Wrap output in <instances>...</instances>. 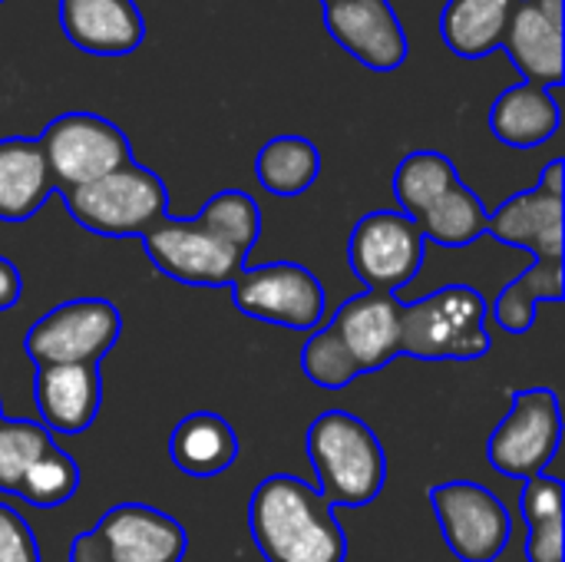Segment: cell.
Returning a JSON list of instances; mask_svg holds the SVG:
<instances>
[{
    "label": "cell",
    "instance_id": "obj_10",
    "mask_svg": "<svg viewBox=\"0 0 565 562\" xmlns=\"http://www.w3.org/2000/svg\"><path fill=\"white\" fill-rule=\"evenodd\" d=\"M348 262L367 291L394 295L417 278L424 265V235L404 212H371L351 232Z\"/></svg>",
    "mask_w": 565,
    "mask_h": 562
},
{
    "label": "cell",
    "instance_id": "obj_31",
    "mask_svg": "<svg viewBox=\"0 0 565 562\" xmlns=\"http://www.w3.org/2000/svg\"><path fill=\"white\" fill-rule=\"evenodd\" d=\"M563 480H556L550 474H540V477H530L526 480V490H523V500H520L526 527H540L546 520L563 517Z\"/></svg>",
    "mask_w": 565,
    "mask_h": 562
},
{
    "label": "cell",
    "instance_id": "obj_23",
    "mask_svg": "<svg viewBox=\"0 0 565 562\" xmlns=\"http://www.w3.org/2000/svg\"><path fill=\"white\" fill-rule=\"evenodd\" d=\"M258 182L271 195H301L321 172V152L305 136H275L262 146L255 162Z\"/></svg>",
    "mask_w": 565,
    "mask_h": 562
},
{
    "label": "cell",
    "instance_id": "obj_12",
    "mask_svg": "<svg viewBox=\"0 0 565 562\" xmlns=\"http://www.w3.org/2000/svg\"><path fill=\"white\" fill-rule=\"evenodd\" d=\"M142 245L162 275L182 285H205V288L232 285L242 275L245 258H248L228 242L205 232L199 222H185L172 215L159 219L142 235Z\"/></svg>",
    "mask_w": 565,
    "mask_h": 562
},
{
    "label": "cell",
    "instance_id": "obj_20",
    "mask_svg": "<svg viewBox=\"0 0 565 562\" xmlns=\"http://www.w3.org/2000/svg\"><path fill=\"white\" fill-rule=\"evenodd\" d=\"M559 86H510L500 93L490 113V129L513 149H533L559 129Z\"/></svg>",
    "mask_w": 565,
    "mask_h": 562
},
{
    "label": "cell",
    "instance_id": "obj_6",
    "mask_svg": "<svg viewBox=\"0 0 565 562\" xmlns=\"http://www.w3.org/2000/svg\"><path fill=\"white\" fill-rule=\"evenodd\" d=\"M122 315L106 298H76L50 308L23 338L26 358L36 368L50 364H99L119 341Z\"/></svg>",
    "mask_w": 565,
    "mask_h": 562
},
{
    "label": "cell",
    "instance_id": "obj_27",
    "mask_svg": "<svg viewBox=\"0 0 565 562\" xmlns=\"http://www.w3.org/2000/svg\"><path fill=\"white\" fill-rule=\"evenodd\" d=\"M205 232H212L215 238L228 242L232 248H238L242 255H248L262 235V212H258V202L245 192H218L212 195L199 219H195Z\"/></svg>",
    "mask_w": 565,
    "mask_h": 562
},
{
    "label": "cell",
    "instance_id": "obj_4",
    "mask_svg": "<svg viewBox=\"0 0 565 562\" xmlns=\"http://www.w3.org/2000/svg\"><path fill=\"white\" fill-rule=\"evenodd\" d=\"M70 215L93 235L129 238L146 235L169 215V195L162 179L146 166H122L89 185L63 192Z\"/></svg>",
    "mask_w": 565,
    "mask_h": 562
},
{
    "label": "cell",
    "instance_id": "obj_16",
    "mask_svg": "<svg viewBox=\"0 0 565 562\" xmlns=\"http://www.w3.org/2000/svg\"><path fill=\"white\" fill-rule=\"evenodd\" d=\"M565 202L563 195L546 192L543 185L507 199L493 215H487V232L503 245L526 248L533 262L563 265L565 252Z\"/></svg>",
    "mask_w": 565,
    "mask_h": 562
},
{
    "label": "cell",
    "instance_id": "obj_14",
    "mask_svg": "<svg viewBox=\"0 0 565 562\" xmlns=\"http://www.w3.org/2000/svg\"><path fill=\"white\" fill-rule=\"evenodd\" d=\"M530 86L563 83V0H520L500 43Z\"/></svg>",
    "mask_w": 565,
    "mask_h": 562
},
{
    "label": "cell",
    "instance_id": "obj_8",
    "mask_svg": "<svg viewBox=\"0 0 565 562\" xmlns=\"http://www.w3.org/2000/svg\"><path fill=\"white\" fill-rule=\"evenodd\" d=\"M563 441V411L553 391H520L490 437L487 457L503 477L530 480L550 470Z\"/></svg>",
    "mask_w": 565,
    "mask_h": 562
},
{
    "label": "cell",
    "instance_id": "obj_13",
    "mask_svg": "<svg viewBox=\"0 0 565 562\" xmlns=\"http://www.w3.org/2000/svg\"><path fill=\"white\" fill-rule=\"evenodd\" d=\"M331 36L367 70L391 73L407 60V36L387 0H341L324 7Z\"/></svg>",
    "mask_w": 565,
    "mask_h": 562
},
{
    "label": "cell",
    "instance_id": "obj_35",
    "mask_svg": "<svg viewBox=\"0 0 565 562\" xmlns=\"http://www.w3.org/2000/svg\"><path fill=\"white\" fill-rule=\"evenodd\" d=\"M563 159H553L550 166H546V172H543V179H540V185L546 189V192H556V195H563Z\"/></svg>",
    "mask_w": 565,
    "mask_h": 562
},
{
    "label": "cell",
    "instance_id": "obj_25",
    "mask_svg": "<svg viewBox=\"0 0 565 562\" xmlns=\"http://www.w3.org/2000/svg\"><path fill=\"white\" fill-rule=\"evenodd\" d=\"M417 229L424 242L430 238L444 248H467L480 235H487V209L473 189L457 182L417 219Z\"/></svg>",
    "mask_w": 565,
    "mask_h": 562
},
{
    "label": "cell",
    "instance_id": "obj_2",
    "mask_svg": "<svg viewBox=\"0 0 565 562\" xmlns=\"http://www.w3.org/2000/svg\"><path fill=\"white\" fill-rule=\"evenodd\" d=\"M308 457L318 494L331 507H367L387 480V457L374 431L348 414L328 411L308 427Z\"/></svg>",
    "mask_w": 565,
    "mask_h": 562
},
{
    "label": "cell",
    "instance_id": "obj_36",
    "mask_svg": "<svg viewBox=\"0 0 565 562\" xmlns=\"http://www.w3.org/2000/svg\"><path fill=\"white\" fill-rule=\"evenodd\" d=\"M321 3H324V7H331V3H341V0H321Z\"/></svg>",
    "mask_w": 565,
    "mask_h": 562
},
{
    "label": "cell",
    "instance_id": "obj_17",
    "mask_svg": "<svg viewBox=\"0 0 565 562\" xmlns=\"http://www.w3.org/2000/svg\"><path fill=\"white\" fill-rule=\"evenodd\" d=\"M33 397L40 424L50 434L76 437L93 427L99 404H103V384L96 364H50L36 368L33 378Z\"/></svg>",
    "mask_w": 565,
    "mask_h": 562
},
{
    "label": "cell",
    "instance_id": "obj_22",
    "mask_svg": "<svg viewBox=\"0 0 565 562\" xmlns=\"http://www.w3.org/2000/svg\"><path fill=\"white\" fill-rule=\"evenodd\" d=\"M520 0H447L440 13L444 40L460 56H487L503 43Z\"/></svg>",
    "mask_w": 565,
    "mask_h": 562
},
{
    "label": "cell",
    "instance_id": "obj_9",
    "mask_svg": "<svg viewBox=\"0 0 565 562\" xmlns=\"http://www.w3.org/2000/svg\"><path fill=\"white\" fill-rule=\"evenodd\" d=\"M228 288L235 308L265 325L311 331L324 318V288L318 275L295 262L242 268V275Z\"/></svg>",
    "mask_w": 565,
    "mask_h": 562
},
{
    "label": "cell",
    "instance_id": "obj_30",
    "mask_svg": "<svg viewBox=\"0 0 565 562\" xmlns=\"http://www.w3.org/2000/svg\"><path fill=\"white\" fill-rule=\"evenodd\" d=\"M301 368H305L308 381L324 388V391H341L361 378L354 358L348 354V348L341 344V338L328 325L308 338V344L301 351Z\"/></svg>",
    "mask_w": 565,
    "mask_h": 562
},
{
    "label": "cell",
    "instance_id": "obj_21",
    "mask_svg": "<svg viewBox=\"0 0 565 562\" xmlns=\"http://www.w3.org/2000/svg\"><path fill=\"white\" fill-rule=\"evenodd\" d=\"M169 457L189 477H218L235 464L238 437L222 414L195 411L175 424Z\"/></svg>",
    "mask_w": 565,
    "mask_h": 562
},
{
    "label": "cell",
    "instance_id": "obj_15",
    "mask_svg": "<svg viewBox=\"0 0 565 562\" xmlns=\"http://www.w3.org/2000/svg\"><path fill=\"white\" fill-rule=\"evenodd\" d=\"M401 321L404 301L397 295L367 291L344 301L328 321V328L341 338L358 371L367 374L391 364L401 354Z\"/></svg>",
    "mask_w": 565,
    "mask_h": 562
},
{
    "label": "cell",
    "instance_id": "obj_5",
    "mask_svg": "<svg viewBox=\"0 0 565 562\" xmlns=\"http://www.w3.org/2000/svg\"><path fill=\"white\" fill-rule=\"evenodd\" d=\"M36 142L43 149L53 189L60 192L89 185L132 162V149L122 129L96 113L56 116Z\"/></svg>",
    "mask_w": 565,
    "mask_h": 562
},
{
    "label": "cell",
    "instance_id": "obj_32",
    "mask_svg": "<svg viewBox=\"0 0 565 562\" xmlns=\"http://www.w3.org/2000/svg\"><path fill=\"white\" fill-rule=\"evenodd\" d=\"M0 562H40L30 523L7 503H0Z\"/></svg>",
    "mask_w": 565,
    "mask_h": 562
},
{
    "label": "cell",
    "instance_id": "obj_19",
    "mask_svg": "<svg viewBox=\"0 0 565 562\" xmlns=\"http://www.w3.org/2000/svg\"><path fill=\"white\" fill-rule=\"evenodd\" d=\"M53 192V179L36 139H0V222L33 219Z\"/></svg>",
    "mask_w": 565,
    "mask_h": 562
},
{
    "label": "cell",
    "instance_id": "obj_28",
    "mask_svg": "<svg viewBox=\"0 0 565 562\" xmlns=\"http://www.w3.org/2000/svg\"><path fill=\"white\" fill-rule=\"evenodd\" d=\"M53 447V434L40 421L0 417V494H17L23 474Z\"/></svg>",
    "mask_w": 565,
    "mask_h": 562
},
{
    "label": "cell",
    "instance_id": "obj_34",
    "mask_svg": "<svg viewBox=\"0 0 565 562\" xmlns=\"http://www.w3.org/2000/svg\"><path fill=\"white\" fill-rule=\"evenodd\" d=\"M23 295V282H20V272L10 258L0 255V311L13 308Z\"/></svg>",
    "mask_w": 565,
    "mask_h": 562
},
{
    "label": "cell",
    "instance_id": "obj_26",
    "mask_svg": "<svg viewBox=\"0 0 565 562\" xmlns=\"http://www.w3.org/2000/svg\"><path fill=\"white\" fill-rule=\"evenodd\" d=\"M457 169L447 156L440 152H411L401 159L397 172H394V195L397 205L407 219H420L450 185H457Z\"/></svg>",
    "mask_w": 565,
    "mask_h": 562
},
{
    "label": "cell",
    "instance_id": "obj_37",
    "mask_svg": "<svg viewBox=\"0 0 565 562\" xmlns=\"http://www.w3.org/2000/svg\"><path fill=\"white\" fill-rule=\"evenodd\" d=\"M0 417H3V411H0Z\"/></svg>",
    "mask_w": 565,
    "mask_h": 562
},
{
    "label": "cell",
    "instance_id": "obj_3",
    "mask_svg": "<svg viewBox=\"0 0 565 562\" xmlns=\"http://www.w3.org/2000/svg\"><path fill=\"white\" fill-rule=\"evenodd\" d=\"M487 305L470 285H447L404 305L401 354L420 361H477L490 354Z\"/></svg>",
    "mask_w": 565,
    "mask_h": 562
},
{
    "label": "cell",
    "instance_id": "obj_1",
    "mask_svg": "<svg viewBox=\"0 0 565 562\" xmlns=\"http://www.w3.org/2000/svg\"><path fill=\"white\" fill-rule=\"evenodd\" d=\"M252 540L265 562H344L348 540L334 507L291 474L258 484L248 507Z\"/></svg>",
    "mask_w": 565,
    "mask_h": 562
},
{
    "label": "cell",
    "instance_id": "obj_24",
    "mask_svg": "<svg viewBox=\"0 0 565 562\" xmlns=\"http://www.w3.org/2000/svg\"><path fill=\"white\" fill-rule=\"evenodd\" d=\"M565 295V275L563 265L553 262H533L520 278H513L497 305H493V318L503 331L510 335H523L533 328L536 321V305L543 301H563Z\"/></svg>",
    "mask_w": 565,
    "mask_h": 562
},
{
    "label": "cell",
    "instance_id": "obj_18",
    "mask_svg": "<svg viewBox=\"0 0 565 562\" xmlns=\"http://www.w3.org/2000/svg\"><path fill=\"white\" fill-rule=\"evenodd\" d=\"M60 26L86 53L126 56L146 40V20L132 0H60Z\"/></svg>",
    "mask_w": 565,
    "mask_h": 562
},
{
    "label": "cell",
    "instance_id": "obj_33",
    "mask_svg": "<svg viewBox=\"0 0 565 562\" xmlns=\"http://www.w3.org/2000/svg\"><path fill=\"white\" fill-rule=\"evenodd\" d=\"M563 537L565 520H546L540 527H530V540H526V560L530 562H563Z\"/></svg>",
    "mask_w": 565,
    "mask_h": 562
},
{
    "label": "cell",
    "instance_id": "obj_11",
    "mask_svg": "<svg viewBox=\"0 0 565 562\" xmlns=\"http://www.w3.org/2000/svg\"><path fill=\"white\" fill-rule=\"evenodd\" d=\"M430 503L450 553L460 562H497L510 543V513L480 484L454 480L430 490Z\"/></svg>",
    "mask_w": 565,
    "mask_h": 562
},
{
    "label": "cell",
    "instance_id": "obj_7",
    "mask_svg": "<svg viewBox=\"0 0 565 562\" xmlns=\"http://www.w3.org/2000/svg\"><path fill=\"white\" fill-rule=\"evenodd\" d=\"M182 553L185 530L169 513L146 503H122L73 540L70 562H179Z\"/></svg>",
    "mask_w": 565,
    "mask_h": 562
},
{
    "label": "cell",
    "instance_id": "obj_29",
    "mask_svg": "<svg viewBox=\"0 0 565 562\" xmlns=\"http://www.w3.org/2000/svg\"><path fill=\"white\" fill-rule=\"evenodd\" d=\"M79 487V467L70 454H63L56 444L23 474L17 497H23L26 503L40 507V510H53L63 507Z\"/></svg>",
    "mask_w": 565,
    "mask_h": 562
}]
</instances>
